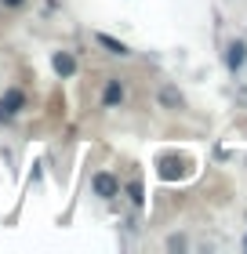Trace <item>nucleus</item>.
<instances>
[{"label": "nucleus", "instance_id": "f257e3e1", "mask_svg": "<svg viewBox=\"0 0 247 254\" xmlns=\"http://www.w3.org/2000/svg\"><path fill=\"white\" fill-rule=\"evenodd\" d=\"M29 106V98H26V91L22 87H7L4 95H0V124H15L18 120V113Z\"/></svg>", "mask_w": 247, "mask_h": 254}, {"label": "nucleus", "instance_id": "0eeeda50", "mask_svg": "<svg viewBox=\"0 0 247 254\" xmlns=\"http://www.w3.org/2000/svg\"><path fill=\"white\" fill-rule=\"evenodd\" d=\"M157 98H160V106H167V109H182V95H178V87H171V84H164Z\"/></svg>", "mask_w": 247, "mask_h": 254}, {"label": "nucleus", "instance_id": "20e7f679", "mask_svg": "<svg viewBox=\"0 0 247 254\" xmlns=\"http://www.w3.org/2000/svg\"><path fill=\"white\" fill-rule=\"evenodd\" d=\"M102 106H105V109L124 106V80H120V76H109V80H105V87H102Z\"/></svg>", "mask_w": 247, "mask_h": 254}, {"label": "nucleus", "instance_id": "39448f33", "mask_svg": "<svg viewBox=\"0 0 247 254\" xmlns=\"http://www.w3.org/2000/svg\"><path fill=\"white\" fill-rule=\"evenodd\" d=\"M95 40H98V48H102V51H109V55H116V59H127V55H131V48H127L124 40H116V37H109V33H95Z\"/></svg>", "mask_w": 247, "mask_h": 254}, {"label": "nucleus", "instance_id": "f03ea898", "mask_svg": "<svg viewBox=\"0 0 247 254\" xmlns=\"http://www.w3.org/2000/svg\"><path fill=\"white\" fill-rule=\"evenodd\" d=\"M91 189H95V196H102V200H116V196H120V178H116L113 171H98V175L91 178Z\"/></svg>", "mask_w": 247, "mask_h": 254}, {"label": "nucleus", "instance_id": "423d86ee", "mask_svg": "<svg viewBox=\"0 0 247 254\" xmlns=\"http://www.w3.org/2000/svg\"><path fill=\"white\" fill-rule=\"evenodd\" d=\"M244 62H247V44L244 40H233L229 51H226V65L237 73V69H244Z\"/></svg>", "mask_w": 247, "mask_h": 254}, {"label": "nucleus", "instance_id": "6e6552de", "mask_svg": "<svg viewBox=\"0 0 247 254\" xmlns=\"http://www.w3.org/2000/svg\"><path fill=\"white\" fill-rule=\"evenodd\" d=\"M124 192H127V200H131L135 207H142V203H146V192H142V182H138V178L127 182V189H124Z\"/></svg>", "mask_w": 247, "mask_h": 254}, {"label": "nucleus", "instance_id": "7ed1b4c3", "mask_svg": "<svg viewBox=\"0 0 247 254\" xmlns=\"http://www.w3.org/2000/svg\"><path fill=\"white\" fill-rule=\"evenodd\" d=\"M51 69H55V76L69 80V76H77L80 62H77V55H73V51H55V55H51Z\"/></svg>", "mask_w": 247, "mask_h": 254}, {"label": "nucleus", "instance_id": "1a4fd4ad", "mask_svg": "<svg viewBox=\"0 0 247 254\" xmlns=\"http://www.w3.org/2000/svg\"><path fill=\"white\" fill-rule=\"evenodd\" d=\"M29 0H0V7H7V11H22Z\"/></svg>", "mask_w": 247, "mask_h": 254}]
</instances>
